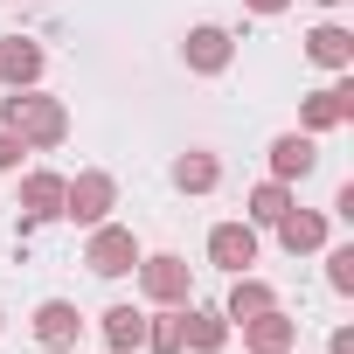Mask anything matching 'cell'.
I'll use <instances>...</instances> for the list:
<instances>
[{
	"instance_id": "1",
	"label": "cell",
	"mask_w": 354,
	"mask_h": 354,
	"mask_svg": "<svg viewBox=\"0 0 354 354\" xmlns=\"http://www.w3.org/2000/svg\"><path fill=\"white\" fill-rule=\"evenodd\" d=\"M0 125H8L28 153H49L70 139V111L63 97H42V91H15V97H0Z\"/></svg>"
},
{
	"instance_id": "2",
	"label": "cell",
	"mask_w": 354,
	"mask_h": 354,
	"mask_svg": "<svg viewBox=\"0 0 354 354\" xmlns=\"http://www.w3.org/2000/svg\"><path fill=\"white\" fill-rule=\"evenodd\" d=\"M111 209H118V181L104 167H84L77 181H63V223L97 230V223H111Z\"/></svg>"
},
{
	"instance_id": "3",
	"label": "cell",
	"mask_w": 354,
	"mask_h": 354,
	"mask_svg": "<svg viewBox=\"0 0 354 354\" xmlns=\"http://www.w3.org/2000/svg\"><path fill=\"white\" fill-rule=\"evenodd\" d=\"M132 278H139V292H146L153 306H188V299H195V271H188V257H174V250L139 257Z\"/></svg>"
},
{
	"instance_id": "4",
	"label": "cell",
	"mask_w": 354,
	"mask_h": 354,
	"mask_svg": "<svg viewBox=\"0 0 354 354\" xmlns=\"http://www.w3.org/2000/svg\"><path fill=\"white\" fill-rule=\"evenodd\" d=\"M333 125H354V77H347V70H333V84L299 104V132L319 139V132H333Z\"/></svg>"
},
{
	"instance_id": "5",
	"label": "cell",
	"mask_w": 354,
	"mask_h": 354,
	"mask_svg": "<svg viewBox=\"0 0 354 354\" xmlns=\"http://www.w3.org/2000/svg\"><path fill=\"white\" fill-rule=\"evenodd\" d=\"M146 250H139V236L132 230H118V223H97L91 230V243H84V264L97 271V278H132V264H139Z\"/></svg>"
},
{
	"instance_id": "6",
	"label": "cell",
	"mask_w": 354,
	"mask_h": 354,
	"mask_svg": "<svg viewBox=\"0 0 354 354\" xmlns=\"http://www.w3.org/2000/svg\"><path fill=\"white\" fill-rule=\"evenodd\" d=\"M181 63H188L195 77H223V70L236 63V35H230V28H216V21H202V28H188Z\"/></svg>"
},
{
	"instance_id": "7",
	"label": "cell",
	"mask_w": 354,
	"mask_h": 354,
	"mask_svg": "<svg viewBox=\"0 0 354 354\" xmlns=\"http://www.w3.org/2000/svg\"><path fill=\"white\" fill-rule=\"evenodd\" d=\"M56 216H63V174L28 167V174H21V236L42 230V223H56Z\"/></svg>"
},
{
	"instance_id": "8",
	"label": "cell",
	"mask_w": 354,
	"mask_h": 354,
	"mask_svg": "<svg viewBox=\"0 0 354 354\" xmlns=\"http://www.w3.org/2000/svg\"><path fill=\"white\" fill-rule=\"evenodd\" d=\"M243 326V347L250 354H292L299 347V319L285 313V306H264V313H250V319H236Z\"/></svg>"
},
{
	"instance_id": "9",
	"label": "cell",
	"mask_w": 354,
	"mask_h": 354,
	"mask_svg": "<svg viewBox=\"0 0 354 354\" xmlns=\"http://www.w3.org/2000/svg\"><path fill=\"white\" fill-rule=\"evenodd\" d=\"M181 347H188V354H223V347H230V313L188 299V306H181Z\"/></svg>"
},
{
	"instance_id": "10",
	"label": "cell",
	"mask_w": 354,
	"mask_h": 354,
	"mask_svg": "<svg viewBox=\"0 0 354 354\" xmlns=\"http://www.w3.org/2000/svg\"><path fill=\"white\" fill-rule=\"evenodd\" d=\"M209 264H223L230 278L250 271V264H257V230H250V223H216V230H209Z\"/></svg>"
},
{
	"instance_id": "11",
	"label": "cell",
	"mask_w": 354,
	"mask_h": 354,
	"mask_svg": "<svg viewBox=\"0 0 354 354\" xmlns=\"http://www.w3.org/2000/svg\"><path fill=\"white\" fill-rule=\"evenodd\" d=\"M77 333H84V313H77L70 299H42V306H35V340H42L49 354H70Z\"/></svg>"
},
{
	"instance_id": "12",
	"label": "cell",
	"mask_w": 354,
	"mask_h": 354,
	"mask_svg": "<svg viewBox=\"0 0 354 354\" xmlns=\"http://www.w3.org/2000/svg\"><path fill=\"white\" fill-rule=\"evenodd\" d=\"M42 42H28V35H8V42H0V84H8V91H35L42 84Z\"/></svg>"
},
{
	"instance_id": "13",
	"label": "cell",
	"mask_w": 354,
	"mask_h": 354,
	"mask_svg": "<svg viewBox=\"0 0 354 354\" xmlns=\"http://www.w3.org/2000/svg\"><path fill=\"white\" fill-rule=\"evenodd\" d=\"M271 230H278V243H285L292 257H313V250H326V216H319V209H299V202H292V209H285Z\"/></svg>"
},
{
	"instance_id": "14",
	"label": "cell",
	"mask_w": 354,
	"mask_h": 354,
	"mask_svg": "<svg viewBox=\"0 0 354 354\" xmlns=\"http://www.w3.org/2000/svg\"><path fill=\"white\" fill-rule=\"evenodd\" d=\"M313 167H319L313 132H278V139H271V181H306Z\"/></svg>"
},
{
	"instance_id": "15",
	"label": "cell",
	"mask_w": 354,
	"mask_h": 354,
	"mask_svg": "<svg viewBox=\"0 0 354 354\" xmlns=\"http://www.w3.org/2000/svg\"><path fill=\"white\" fill-rule=\"evenodd\" d=\"M306 56H313L319 70H354V35H347L340 21H319V28L306 35Z\"/></svg>"
},
{
	"instance_id": "16",
	"label": "cell",
	"mask_w": 354,
	"mask_h": 354,
	"mask_svg": "<svg viewBox=\"0 0 354 354\" xmlns=\"http://www.w3.org/2000/svg\"><path fill=\"white\" fill-rule=\"evenodd\" d=\"M146 347V313L139 306H111L104 313V354H139Z\"/></svg>"
},
{
	"instance_id": "17",
	"label": "cell",
	"mask_w": 354,
	"mask_h": 354,
	"mask_svg": "<svg viewBox=\"0 0 354 354\" xmlns=\"http://www.w3.org/2000/svg\"><path fill=\"white\" fill-rule=\"evenodd\" d=\"M216 181H223V160H216V153H202V146H195V153L174 160V188H181V195H209Z\"/></svg>"
},
{
	"instance_id": "18",
	"label": "cell",
	"mask_w": 354,
	"mask_h": 354,
	"mask_svg": "<svg viewBox=\"0 0 354 354\" xmlns=\"http://www.w3.org/2000/svg\"><path fill=\"white\" fill-rule=\"evenodd\" d=\"M243 209H250V216H243V223H250V230H271V223H278V216H285V209H292V181H257V188H250V202H243Z\"/></svg>"
},
{
	"instance_id": "19",
	"label": "cell",
	"mask_w": 354,
	"mask_h": 354,
	"mask_svg": "<svg viewBox=\"0 0 354 354\" xmlns=\"http://www.w3.org/2000/svg\"><path fill=\"white\" fill-rule=\"evenodd\" d=\"M264 306H278V292H271L264 278H250V271H236V285H230V299H223V313H230V326H236V319H250V313H264Z\"/></svg>"
},
{
	"instance_id": "20",
	"label": "cell",
	"mask_w": 354,
	"mask_h": 354,
	"mask_svg": "<svg viewBox=\"0 0 354 354\" xmlns=\"http://www.w3.org/2000/svg\"><path fill=\"white\" fill-rule=\"evenodd\" d=\"M146 354H188V347H181V306L146 313Z\"/></svg>"
},
{
	"instance_id": "21",
	"label": "cell",
	"mask_w": 354,
	"mask_h": 354,
	"mask_svg": "<svg viewBox=\"0 0 354 354\" xmlns=\"http://www.w3.org/2000/svg\"><path fill=\"white\" fill-rule=\"evenodd\" d=\"M326 285H333L340 299L354 292V243H333V250H326Z\"/></svg>"
},
{
	"instance_id": "22",
	"label": "cell",
	"mask_w": 354,
	"mask_h": 354,
	"mask_svg": "<svg viewBox=\"0 0 354 354\" xmlns=\"http://www.w3.org/2000/svg\"><path fill=\"white\" fill-rule=\"evenodd\" d=\"M21 153H28V146H21L8 125H0V174H15V167H21Z\"/></svg>"
},
{
	"instance_id": "23",
	"label": "cell",
	"mask_w": 354,
	"mask_h": 354,
	"mask_svg": "<svg viewBox=\"0 0 354 354\" xmlns=\"http://www.w3.org/2000/svg\"><path fill=\"white\" fill-rule=\"evenodd\" d=\"M326 354H354V326H333L326 333Z\"/></svg>"
},
{
	"instance_id": "24",
	"label": "cell",
	"mask_w": 354,
	"mask_h": 354,
	"mask_svg": "<svg viewBox=\"0 0 354 354\" xmlns=\"http://www.w3.org/2000/svg\"><path fill=\"white\" fill-rule=\"evenodd\" d=\"M243 8H250V15H285L292 0H243Z\"/></svg>"
},
{
	"instance_id": "25",
	"label": "cell",
	"mask_w": 354,
	"mask_h": 354,
	"mask_svg": "<svg viewBox=\"0 0 354 354\" xmlns=\"http://www.w3.org/2000/svg\"><path fill=\"white\" fill-rule=\"evenodd\" d=\"M319 8H340V0H319Z\"/></svg>"
},
{
	"instance_id": "26",
	"label": "cell",
	"mask_w": 354,
	"mask_h": 354,
	"mask_svg": "<svg viewBox=\"0 0 354 354\" xmlns=\"http://www.w3.org/2000/svg\"><path fill=\"white\" fill-rule=\"evenodd\" d=\"M0 326H8V319H0Z\"/></svg>"
},
{
	"instance_id": "27",
	"label": "cell",
	"mask_w": 354,
	"mask_h": 354,
	"mask_svg": "<svg viewBox=\"0 0 354 354\" xmlns=\"http://www.w3.org/2000/svg\"><path fill=\"white\" fill-rule=\"evenodd\" d=\"M292 354H299V347H292Z\"/></svg>"
}]
</instances>
